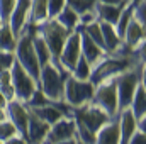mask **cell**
<instances>
[{
    "label": "cell",
    "instance_id": "obj_36",
    "mask_svg": "<svg viewBox=\"0 0 146 144\" xmlns=\"http://www.w3.org/2000/svg\"><path fill=\"white\" fill-rule=\"evenodd\" d=\"M5 119H7V117H5V108L0 107V122H2V120H5Z\"/></svg>",
    "mask_w": 146,
    "mask_h": 144
},
{
    "label": "cell",
    "instance_id": "obj_39",
    "mask_svg": "<svg viewBox=\"0 0 146 144\" xmlns=\"http://www.w3.org/2000/svg\"><path fill=\"white\" fill-rule=\"evenodd\" d=\"M0 144H2V143H0Z\"/></svg>",
    "mask_w": 146,
    "mask_h": 144
},
{
    "label": "cell",
    "instance_id": "obj_33",
    "mask_svg": "<svg viewBox=\"0 0 146 144\" xmlns=\"http://www.w3.org/2000/svg\"><path fill=\"white\" fill-rule=\"evenodd\" d=\"M2 144H29L27 143V139L26 137H22V136H14V137H10L9 141H5V143H2Z\"/></svg>",
    "mask_w": 146,
    "mask_h": 144
},
{
    "label": "cell",
    "instance_id": "obj_11",
    "mask_svg": "<svg viewBox=\"0 0 146 144\" xmlns=\"http://www.w3.org/2000/svg\"><path fill=\"white\" fill-rule=\"evenodd\" d=\"M75 132H76L75 119L72 115H65V117H61L60 120H56L54 124L49 126V131H48L42 144H54V143L73 139V137H76Z\"/></svg>",
    "mask_w": 146,
    "mask_h": 144
},
{
    "label": "cell",
    "instance_id": "obj_34",
    "mask_svg": "<svg viewBox=\"0 0 146 144\" xmlns=\"http://www.w3.org/2000/svg\"><path fill=\"white\" fill-rule=\"evenodd\" d=\"M97 2L109 3V5H122V3H124V0H97Z\"/></svg>",
    "mask_w": 146,
    "mask_h": 144
},
{
    "label": "cell",
    "instance_id": "obj_10",
    "mask_svg": "<svg viewBox=\"0 0 146 144\" xmlns=\"http://www.w3.org/2000/svg\"><path fill=\"white\" fill-rule=\"evenodd\" d=\"M82 56V46H80V32L75 29L73 32H70V36L66 37L61 53L56 59V65L63 70V71L70 73L73 70V66L76 65V61Z\"/></svg>",
    "mask_w": 146,
    "mask_h": 144
},
{
    "label": "cell",
    "instance_id": "obj_12",
    "mask_svg": "<svg viewBox=\"0 0 146 144\" xmlns=\"http://www.w3.org/2000/svg\"><path fill=\"white\" fill-rule=\"evenodd\" d=\"M5 117L7 120L12 122V126L15 127L17 134L26 137L27 134V120H29V110L26 107V104L19 102V100H9L5 105Z\"/></svg>",
    "mask_w": 146,
    "mask_h": 144
},
{
    "label": "cell",
    "instance_id": "obj_8",
    "mask_svg": "<svg viewBox=\"0 0 146 144\" xmlns=\"http://www.w3.org/2000/svg\"><path fill=\"white\" fill-rule=\"evenodd\" d=\"M90 102L94 105L100 107L109 117H115L119 114L117 92H115V78L97 83L95 90H94V97H92Z\"/></svg>",
    "mask_w": 146,
    "mask_h": 144
},
{
    "label": "cell",
    "instance_id": "obj_28",
    "mask_svg": "<svg viewBox=\"0 0 146 144\" xmlns=\"http://www.w3.org/2000/svg\"><path fill=\"white\" fill-rule=\"evenodd\" d=\"M46 2H48V19H54L66 7V0H46Z\"/></svg>",
    "mask_w": 146,
    "mask_h": 144
},
{
    "label": "cell",
    "instance_id": "obj_24",
    "mask_svg": "<svg viewBox=\"0 0 146 144\" xmlns=\"http://www.w3.org/2000/svg\"><path fill=\"white\" fill-rule=\"evenodd\" d=\"M0 93L5 97V100H14V87L10 78V68L0 71Z\"/></svg>",
    "mask_w": 146,
    "mask_h": 144
},
{
    "label": "cell",
    "instance_id": "obj_15",
    "mask_svg": "<svg viewBox=\"0 0 146 144\" xmlns=\"http://www.w3.org/2000/svg\"><path fill=\"white\" fill-rule=\"evenodd\" d=\"M94 144H121V132H119V117L109 119L97 132Z\"/></svg>",
    "mask_w": 146,
    "mask_h": 144
},
{
    "label": "cell",
    "instance_id": "obj_6",
    "mask_svg": "<svg viewBox=\"0 0 146 144\" xmlns=\"http://www.w3.org/2000/svg\"><path fill=\"white\" fill-rule=\"evenodd\" d=\"M143 65V63H141ZM131 66H138V65H133L129 56H117V54H109L106 56L100 63H97L92 73H90V81L94 85L100 83V81H106V80H112L115 76H119L122 71H126L127 68Z\"/></svg>",
    "mask_w": 146,
    "mask_h": 144
},
{
    "label": "cell",
    "instance_id": "obj_30",
    "mask_svg": "<svg viewBox=\"0 0 146 144\" xmlns=\"http://www.w3.org/2000/svg\"><path fill=\"white\" fill-rule=\"evenodd\" d=\"M14 61H15V54L12 51H0V71L9 70Z\"/></svg>",
    "mask_w": 146,
    "mask_h": 144
},
{
    "label": "cell",
    "instance_id": "obj_27",
    "mask_svg": "<svg viewBox=\"0 0 146 144\" xmlns=\"http://www.w3.org/2000/svg\"><path fill=\"white\" fill-rule=\"evenodd\" d=\"M14 136H17V131H15V127L12 126V122L10 120H2L0 122V143H5V141H9L10 137H14Z\"/></svg>",
    "mask_w": 146,
    "mask_h": 144
},
{
    "label": "cell",
    "instance_id": "obj_37",
    "mask_svg": "<svg viewBox=\"0 0 146 144\" xmlns=\"http://www.w3.org/2000/svg\"><path fill=\"white\" fill-rule=\"evenodd\" d=\"M76 144H82V143H80V141H78V139H76Z\"/></svg>",
    "mask_w": 146,
    "mask_h": 144
},
{
    "label": "cell",
    "instance_id": "obj_16",
    "mask_svg": "<svg viewBox=\"0 0 146 144\" xmlns=\"http://www.w3.org/2000/svg\"><path fill=\"white\" fill-rule=\"evenodd\" d=\"M29 110V108H27ZM49 131V124H46L44 120H41L37 115H34L29 110V120H27V134L26 139L29 144H42L46 134Z\"/></svg>",
    "mask_w": 146,
    "mask_h": 144
},
{
    "label": "cell",
    "instance_id": "obj_17",
    "mask_svg": "<svg viewBox=\"0 0 146 144\" xmlns=\"http://www.w3.org/2000/svg\"><path fill=\"white\" fill-rule=\"evenodd\" d=\"M145 39H146L145 26H141L139 22L129 19L127 27H126V31H124V36H122V42H124V46H126L129 51H133V49H136L138 46L145 44Z\"/></svg>",
    "mask_w": 146,
    "mask_h": 144
},
{
    "label": "cell",
    "instance_id": "obj_4",
    "mask_svg": "<svg viewBox=\"0 0 146 144\" xmlns=\"http://www.w3.org/2000/svg\"><path fill=\"white\" fill-rule=\"evenodd\" d=\"M139 80H145V63L138 66H131L119 76H115V92H117V104L119 112L129 107L133 93L136 90V85Z\"/></svg>",
    "mask_w": 146,
    "mask_h": 144
},
{
    "label": "cell",
    "instance_id": "obj_19",
    "mask_svg": "<svg viewBox=\"0 0 146 144\" xmlns=\"http://www.w3.org/2000/svg\"><path fill=\"white\" fill-rule=\"evenodd\" d=\"M48 20V2L46 0H31L27 26H37Z\"/></svg>",
    "mask_w": 146,
    "mask_h": 144
},
{
    "label": "cell",
    "instance_id": "obj_21",
    "mask_svg": "<svg viewBox=\"0 0 146 144\" xmlns=\"http://www.w3.org/2000/svg\"><path fill=\"white\" fill-rule=\"evenodd\" d=\"M54 19H56L65 29H68L70 32H73V31L80 26V22H78V14H76L75 10H72L68 5H66V7H65V9H63Z\"/></svg>",
    "mask_w": 146,
    "mask_h": 144
},
{
    "label": "cell",
    "instance_id": "obj_7",
    "mask_svg": "<svg viewBox=\"0 0 146 144\" xmlns=\"http://www.w3.org/2000/svg\"><path fill=\"white\" fill-rule=\"evenodd\" d=\"M10 78H12V87H14V98L22 104H27L33 93L36 92L37 81L17 61H14L10 66Z\"/></svg>",
    "mask_w": 146,
    "mask_h": 144
},
{
    "label": "cell",
    "instance_id": "obj_14",
    "mask_svg": "<svg viewBox=\"0 0 146 144\" xmlns=\"http://www.w3.org/2000/svg\"><path fill=\"white\" fill-rule=\"evenodd\" d=\"M29 7H31V0H15V5H14V9L10 12V17L7 20V24L10 26V29H12L15 37L21 36V32L27 26Z\"/></svg>",
    "mask_w": 146,
    "mask_h": 144
},
{
    "label": "cell",
    "instance_id": "obj_20",
    "mask_svg": "<svg viewBox=\"0 0 146 144\" xmlns=\"http://www.w3.org/2000/svg\"><path fill=\"white\" fill-rule=\"evenodd\" d=\"M121 7L122 5H109V3H102V2H95V14H97V19L99 20H104V22H109V24H115L117 19H119V14H121Z\"/></svg>",
    "mask_w": 146,
    "mask_h": 144
},
{
    "label": "cell",
    "instance_id": "obj_22",
    "mask_svg": "<svg viewBox=\"0 0 146 144\" xmlns=\"http://www.w3.org/2000/svg\"><path fill=\"white\" fill-rule=\"evenodd\" d=\"M15 44H17V37L14 36L10 26L7 22H2L0 24V51H12L14 53Z\"/></svg>",
    "mask_w": 146,
    "mask_h": 144
},
{
    "label": "cell",
    "instance_id": "obj_32",
    "mask_svg": "<svg viewBox=\"0 0 146 144\" xmlns=\"http://www.w3.org/2000/svg\"><path fill=\"white\" fill-rule=\"evenodd\" d=\"M127 144H146V132L136 129V131L133 132V136L129 137Z\"/></svg>",
    "mask_w": 146,
    "mask_h": 144
},
{
    "label": "cell",
    "instance_id": "obj_13",
    "mask_svg": "<svg viewBox=\"0 0 146 144\" xmlns=\"http://www.w3.org/2000/svg\"><path fill=\"white\" fill-rule=\"evenodd\" d=\"M76 31L80 32V46H82V56L88 61V65L94 68L97 63H100L106 56H109V53L106 49H102L95 41H92L90 36L82 29V26L76 27Z\"/></svg>",
    "mask_w": 146,
    "mask_h": 144
},
{
    "label": "cell",
    "instance_id": "obj_31",
    "mask_svg": "<svg viewBox=\"0 0 146 144\" xmlns=\"http://www.w3.org/2000/svg\"><path fill=\"white\" fill-rule=\"evenodd\" d=\"M95 20H97V14H95V10H88V12H83V14L78 15V22H80V26H88V24H92V22H95Z\"/></svg>",
    "mask_w": 146,
    "mask_h": 144
},
{
    "label": "cell",
    "instance_id": "obj_29",
    "mask_svg": "<svg viewBox=\"0 0 146 144\" xmlns=\"http://www.w3.org/2000/svg\"><path fill=\"white\" fill-rule=\"evenodd\" d=\"M14 5H15V0H0V20L2 22L9 20Z\"/></svg>",
    "mask_w": 146,
    "mask_h": 144
},
{
    "label": "cell",
    "instance_id": "obj_2",
    "mask_svg": "<svg viewBox=\"0 0 146 144\" xmlns=\"http://www.w3.org/2000/svg\"><path fill=\"white\" fill-rule=\"evenodd\" d=\"M14 54H15V61L37 81L41 65H39L37 54L34 51V44H33V26H26L21 36L17 37Z\"/></svg>",
    "mask_w": 146,
    "mask_h": 144
},
{
    "label": "cell",
    "instance_id": "obj_1",
    "mask_svg": "<svg viewBox=\"0 0 146 144\" xmlns=\"http://www.w3.org/2000/svg\"><path fill=\"white\" fill-rule=\"evenodd\" d=\"M68 73L63 71L56 63L49 61L41 66L39 78H37V88L44 93V97L53 104L63 102V87H65V76Z\"/></svg>",
    "mask_w": 146,
    "mask_h": 144
},
{
    "label": "cell",
    "instance_id": "obj_25",
    "mask_svg": "<svg viewBox=\"0 0 146 144\" xmlns=\"http://www.w3.org/2000/svg\"><path fill=\"white\" fill-rule=\"evenodd\" d=\"M90 73H92V66L88 65V61H87L83 56H80V59H78L76 65L73 66V70L70 71V75H73V76L78 78V80H88V78H90Z\"/></svg>",
    "mask_w": 146,
    "mask_h": 144
},
{
    "label": "cell",
    "instance_id": "obj_23",
    "mask_svg": "<svg viewBox=\"0 0 146 144\" xmlns=\"http://www.w3.org/2000/svg\"><path fill=\"white\" fill-rule=\"evenodd\" d=\"M33 44H34V51H36L37 59H39V65H41V66L46 65V63H49V61H53V56H51V53H49L46 42L37 36V34H34V29H33Z\"/></svg>",
    "mask_w": 146,
    "mask_h": 144
},
{
    "label": "cell",
    "instance_id": "obj_9",
    "mask_svg": "<svg viewBox=\"0 0 146 144\" xmlns=\"http://www.w3.org/2000/svg\"><path fill=\"white\" fill-rule=\"evenodd\" d=\"M72 117L76 122L83 124V126H85L90 132H94V134H95L109 119H112V117H109L100 107L94 105L92 102H88V104H85V105H82V107L72 108Z\"/></svg>",
    "mask_w": 146,
    "mask_h": 144
},
{
    "label": "cell",
    "instance_id": "obj_3",
    "mask_svg": "<svg viewBox=\"0 0 146 144\" xmlns=\"http://www.w3.org/2000/svg\"><path fill=\"white\" fill-rule=\"evenodd\" d=\"M33 29H34V34H37L46 42V46L53 56V63H56L66 37L70 36V31L65 29L56 19H48L37 26H33Z\"/></svg>",
    "mask_w": 146,
    "mask_h": 144
},
{
    "label": "cell",
    "instance_id": "obj_35",
    "mask_svg": "<svg viewBox=\"0 0 146 144\" xmlns=\"http://www.w3.org/2000/svg\"><path fill=\"white\" fill-rule=\"evenodd\" d=\"M54 144H76V137L68 139V141H61V143H54Z\"/></svg>",
    "mask_w": 146,
    "mask_h": 144
},
{
    "label": "cell",
    "instance_id": "obj_5",
    "mask_svg": "<svg viewBox=\"0 0 146 144\" xmlns=\"http://www.w3.org/2000/svg\"><path fill=\"white\" fill-rule=\"evenodd\" d=\"M95 85L90 80H78L73 75L65 76V87H63V102L72 108L82 107L88 104L94 97Z\"/></svg>",
    "mask_w": 146,
    "mask_h": 144
},
{
    "label": "cell",
    "instance_id": "obj_38",
    "mask_svg": "<svg viewBox=\"0 0 146 144\" xmlns=\"http://www.w3.org/2000/svg\"><path fill=\"white\" fill-rule=\"evenodd\" d=\"M0 24H2V20H0Z\"/></svg>",
    "mask_w": 146,
    "mask_h": 144
},
{
    "label": "cell",
    "instance_id": "obj_18",
    "mask_svg": "<svg viewBox=\"0 0 146 144\" xmlns=\"http://www.w3.org/2000/svg\"><path fill=\"white\" fill-rule=\"evenodd\" d=\"M129 110L133 112L136 120L146 117V83H145V80H139V83L136 85V90H134L131 104H129Z\"/></svg>",
    "mask_w": 146,
    "mask_h": 144
},
{
    "label": "cell",
    "instance_id": "obj_26",
    "mask_svg": "<svg viewBox=\"0 0 146 144\" xmlns=\"http://www.w3.org/2000/svg\"><path fill=\"white\" fill-rule=\"evenodd\" d=\"M95 2H97V0H66V5L80 15V14H83V12L94 10Z\"/></svg>",
    "mask_w": 146,
    "mask_h": 144
}]
</instances>
